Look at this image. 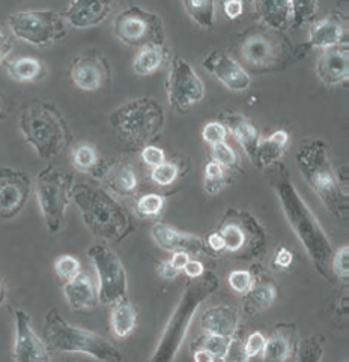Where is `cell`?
Segmentation results:
<instances>
[{
    "label": "cell",
    "instance_id": "cell-54",
    "mask_svg": "<svg viewBox=\"0 0 349 362\" xmlns=\"http://www.w3.org/2000/svg\"><path fill=\"white\" fill-rule=\"evenodd\" d=\"M183 272L188 276V279H199L200 275H203L205 272V267L202 264V262L199 260H188L187 264L184 267Z\"/></svg>",
    "mask_w": 349,
    "mask_h": 362
},
{
    "label": "cell",
    "instance_id": "cell-33",
    "mask_svg": "<svg viewBox=\"0 0 349 362\" xmlns=\"http://www.w3.org/2000/svg\"><path fill=\"white\" fill-rule=\"evenodd\" d=\"M8 76L18 83H33L45 77L47 68L36 57H16L5 62Z\"/></svg>",
    "mask_w": 349,
    "mask_h": 362
},
{
    "label": "cell",
    "instance_id": "cell-37",
    "mask_svg": "<svg viewBox=\"0 0 349 362\" xmlns=\"http://www.w3.org/2000/svg\"><path fill=\"white\" fill-rule=\"evenodd\" d=\"M166 206V200L161 194H155V192H149V194H143L137 203H136V212L140 218L148 220H159L163 215Z\"/></svg>",
    "mask_w": 349,
    "mask_h": 362
},
{
    "label": "cell",
    "instance_id": "cell-5",
    "mask_svg": "<svg viewBox=\"0 0 349 362\" xmlns=\"http://www.w3.org/2000/svg\"><path fill=\"white\" fill-rule=\"evenodd\" d=\"M220 286L217 274L205 271L199 279H191L185 286V291L181 296L176 308L168 319L166 328L161 334V339L155 347L154 355L149 358L154 362L173 361L183 346L188 334L191 320L195 319L199 307L207 300Z\"/></svg>",
    "mask_w": 349,
    "mask_h": 362
},
{
    "label": "cell",
    "instance_id": "cell-9",
    "mask_svg": "<svg viewBox=\"0 0 349 362\" xmlns=\"http://www.w3.org/2000/svg\"><path fill=\"white\" fill-rule=\"evenodd\" d=\"M215 232L224 239V251L239 260L259 259L268 247L265 227L244 209H227Z\"/></svg>",
    "mask_w": 349,
    "mask_h": 362
},
{
    "label": "cell",
    "instance_id": "cell-50",
    "mask_svg": "<svg viewBox=\"0 0 349 362\" xmlns=\"http://www.w3.org/2000/svg\"><path fill=\"white\" fill-rule=\"evenodd\" d=\"M294 263V255L291 250H287L286 247H280L275 251V257H274V264L280 269H289Z\"/></svg>",
    "mask_w": 349,
    "mask_h": 362
},
{
    "label": "cell",
    "instance_id": "cell-32",
    "mask_svg": "<svg viewBox=\"0 0 349 362\" xmlns=\"http://www.w3.org/2000/svg\"><path fill=\"white\" fill-rule=\"evenodd\" d=\"M112 332L118 339H127L137 327V308L131 303L128 296L116 300L112 304L110 316Z\"/></svg>",
    "mask_w": 349,
    "mask_h": 362
},
{
    "label": "cell",
    "instance_id": "cell-39",
    "mask_svg": "<svg viewBox=\"0 0 349 362\" xmlns=\"http://www.w3.org/2000/svg\"><path fill=\"white\" fill-rule=\"evenodd\" d=\"M324 354V340L321 337H309L297 344L295 358L303 362H316L321 361Z\"/></svg>",
    "mask_w": 349,
    "mask_h": 362
},
{
    "label": "cell",
    "instance_id": "cell-11",
    "mask_svg": "<svg viewBox=\"0 0 349 362\" xmlns=\"http://www.w3.org/2000/svg\"><path fill=\"white\" fill-rule=\"evenodd\" d=\"M12 35L35 47L52 45L67 36L62 14L53 9L17 11L8 17Z\"/></svg>",
    "mask_w": 349,
    "mask_h": 362
},
{
    "label": "cell",
    "instance_id": "cell-15",
    "mask_svg": "<svg viewBox=\"0 0 349 362\" xmlns=\"http://www.w3.org/2000/svg\"><path fill=\"white\" fill-rule=\"evenodd\" d=\"M110 64L105 56L95 48H89L79 54L69 65L71 81L79 89L86 92L98 90L107 83H110Z\"/></svg>",
    "mask_w": 349,
    "mask_h": 362
},
{
    "label": "cell",
    "instance_id": "cell-1",
    "mask_svg": "<svg viewBox=\"0 0 349 362\" xmlns=\"http://www.w3.org/2000/svg\"><path fill=\"white\" fill-rule=\"evenodd\" d=\"M268 168L270 182L277 199L280 202L286 221L291 226L299 243L303 244L316 271L324 279L330 280L334 251L327 233L319 224L316 215L311 212L304 199L301 197L286 165L279 161Z\"/></svg>",
    "mask_w": 349,
    "mask_h": 362
},
{
    "label": "cell",
    "instance_id": "cell-20",
    "mask_svg": "<svg viewBox=\"0 0 349 362\" xmlns=\"http://www.w3.org/2000/svg\"><path fill=\"white\" fill-rule=\"evenodd\" d=\"M95 177L101 180L105 189L119 197H132L139 189V175L135 165L128 161L103 164Z\"/></svg>",
    "mask_w": 349,
    "mask_h": 362
},
{
    "label": "cell",
    "instance_id": "cell-27",
    "mask_svg": "<svg viewBox=\"0 0 349 362\" xmlns=\"http://www.w3.org/2000/svg\"><path fill=\"white\" fill-rule=\"evenodd\" d=\"M200 328L205 334L231 337L239 328V313L232 305H215L203 311L200 316Z\"/></svg>",
    "mask_w": 349,
    "mask_h": 362
},
{
    "label": "cell",
    "instance_id": "cell-22",
    "mask_svg": "<svg viewBox=\"0 0 349 362\" xmlns=\"http://www.w3.org/2000/svg\"><path fill=\"white\" fill-rule=\"evenodd\" d=\"M342 44H348L345 24L337 16H330L327 18H322L311 24L307 42L301 44L298 47V50L303 48V53L299 54L303 56L306 52L313 50V48L327 50V48L342 45Z\"/></svg>",
    "mask_w": 349,
    "mask_h": 362
},
{
    "label": "cell",
    "instance_id": "cell-55",
    "mask_svg": "<svg viewBox=\"0 0 349 362\" xmlns=\"http://www.w3.org/2000/svg\"><path fill=\"white\" fill-rule=\"evenodd\" d=\"M207 244L208 247L215 252V255H219V252L224 251V239L219 232H214L207 238Z\"/></svg>",
    "mask_w": 349,
    "mask_h": 362
},
{
    "label": "cell",
    "instance_id": "cell-56",
    "mask_svg": "<svg viewBox=\"0 0 349 362\" xmlns=\"http://www.w3.org/2000/svg\"><path fill=\"white\" fill-rule=\"evenodd\" d=\"M188 260H190V255H187V252H173V256L171 259V263L173 264L176 269L183 271Z\"/></svg>",
    "mask_w": 349,
    "mask_h": 362
},
{
    "label": "cell",
    "instance_id": "cell-46",
    "mask_svg": "<svg viewBox=\"0 0 349 362\" xmlns=\"http://www.w3.org/2000/svg\"><path fill=\"white\" fill-rule=\"evenodd\" d=\"M244 343H246L244 331L238 328L235 331V334L231 337V340H229L224 361H239V362L248 361L246 356V352H244Z\"/></svg>",
    "mask_w": 349,
    "mask_h": 362
},
{
    "label": "cell",
    "instance_id": "cell-24",
    "mask_svg": "<svg viewBox=\"0 0 349 362\" xmlns=\"http://www.w3.org/2000/svg\"><path fill=\"white\" fill-rule=\"evenodd\" d=\"M297 344V328L294 323L275 325L267 341H265L262 359L277 362L292 359L295 358Z\"/></svg>",
    "mask_w": 349,
    "mask_h": 362
},
{
    "label": "cell",
    "instance_id": "cell-8",
    "mask_svg": "<svg viewBox=\"0 0 349 362\" xmlns=\"http://www.w3.org/2000/svg\"><path fill=\"white\" fill-rule=\"evenodd\" d=\"M292 52L291 44L282 33L261 24L241 33L235 42L238 64L255 74L283 71L289 65Z\"/></svg>",
    "mask_w": 349,
    "mask_h": 362
},
{
    "label": "cell",
    "instance_id": "cell-16",
    "mask_svg": "<svg viewBox=\"0 0 349 362\" xmlns=\"http://www.w3.org/2000/svg\"><path fill=\"white\" fill-rule=\"evenodd\" d=\"M32 180L16 168H0V218L11 220L24 209L30 197Z\"/></svg>",
    "mask_w": 349,
    "mask_h": 362
},
{
    "label": "cell",
    "instance_id": "cell-35",
    "mask_svg": "<svg viewBox=\"0 0 349 362\" xmlns=\"http://www.w3.org/2000/svg\"><path fill=\"white\" fill-rule=\"evenodd\" d=\"M183 6L190 16V18L195 21L200 29H214L215 4L212 0H185V2H183Z\"/></svg>",
    "mask_w": 349,
    "mask_h": 362
},
{
    "label": "cell",
    "instance_id": "cell-18",
    "mask_svg": "<svg viewBox=\"0 0 349 362\" xmlns=\"http://www.w3.org/2000/svg\"><path fill=\"white\" fill-rule=\"evenodd\" d=\"M202 66L224 88L232 92H244L251 86L248 72L231 54L222 50H212L203 59Z\"/></svg>",
    "mask_w": 349,
    "mask_h": 362
},
{
    "label": "cell",
    "instance_id": "cell-10",
    "mask_svg": "<svg viewBox=\"0 0 349 362\" xmlns=\"http://www.w3.org/2000/svg\"><path fill=\"white\" fill-rule=\"evenodd\" d=\"M74 176L48 165L36 176V197L44 223L50 233H59L65 223L68 206L72 202Z\"/></svg>",
    "mask_w": 349,
    "mask_h": 362
},
{
    "label": "cell",
    "instance_id": "cell-44",
    "mask_svg": "<svg viewBox=\"0 0 349 362\" xmlns=\"http://www.w3.org/2000/svg\"><path fill=\"white\" fill-rule=\"evenodd\" d=\"M227 283L234 292L244 295L250 291L253 283H255V274H251V271L246 269H236L229 274Z\"/></svg>",
    "mask_w": 349,
    "mask_h": 362
},
{
    "label": "cell",
    "instance_id": "cell-48",
    "mask_svg": "<svg viewBox=\"0 0 349 362\" xmlns=\"http://www.w3.org/2000/svg\"><path fill=\"white\" fill-rule=\"evenodd\" d=\"M265 341H267V339H265L262 332L256 331V332L250 334L244 343V352H246L247 359H253V358L262 355Z\"/></svg>",
    "mask_w": 349,
    "mask_h": 362
},
{
    "label": "cell",
    "instance_id": "cell-23",
    "mask_svg": "<svg viewBox=\"0 0 349 362\" xmlns=\"http://www.w3.org/2000/svg\"><path fill=\"white\" fill-rule=\"evenodd\" d=\"M112 8L110 2L101 0H76L65 8L62 17L71 28L89 29L101 24L112 12Z\"/></svg>",
    "mask_w": 349,
    "mask_h": 362
},
{
    "label": "cell",
    "instance_id": "cell-4",
    "mask_svg": "<svg viewBox=\"0 0 349 362\" xmlns=\"http://www.w3.org/2000/svg\"><path fill=\"white\" fill-rule=\"evenodd\" d=\"M20 129L41 160L56 158L72 141V132L62 112L53 103L42 100H33L23 105Z\"/></svg>",
    "mask_w": 349,
    "mask_h": 362
},
{
    "label": "cell",
    "instance_id": "cell-17",
    "mask_svg": "<svg viewBox=\"0 0 349 362\" xmlns=\"http://www.w3.org/2000/svg\"><path fill=\"white\" fill-rule=\"evenodd\" d=\"M16 343L12 359L17 362H47L50 351L47 343L40 339L32 327L30 316L24 310H16Z\"/></svg>",
    "mask_w": 349,
    "mask_h": 362
},
{
    "label": "cell",
    "instance_id": "cell-40",
    "mask_svg": "<svg viewBox=\"0 0 349 362\" xmlns=\"http://www.w3.org/2000/svg\"><path fill=\"white\" fill-rule=\"evenodd\" d=\"M211 160L217 164H220L224 170H229V168H231V170H239L238 155L226 141L214 144L211 151Z\"/></svg>",
    "mask_w": 349,
    "mask_h": 362
},
{
    "label": "cell",
    "instance_id": "cell-51",
    "mask_svg": "<svg viewBox=\"0 0 349 362\" xmlns=\"http://www.w3.org/2000/svg\"><path fill=\"white\" fill-rule=\"evenodd\" d=\"M12 47H14V42H12L11 35L0 26V65L6 62L8 56L12 52Z\"/></svg>",
    "mask_w": 349,
    "mask_h": 362
},
{
    "label": "cell",
    "instance_id": "cell-43",
    "mask_svg": "<svg viewBox=\"0 0 349 362\" xmlns=\"http://www.w3.org/2000/svg\"><path fill=\"white\" fill-rule=\"evenodd\" d=\"M55 272L60 280L67 283L81 272L80 262L76 257L68 256V255L59 256L55 262Z\"/></svg>",
    "mask_w": 349,
    "mask_h": 362
},
{
    "label": "cell",
    "instance_id": "cell-14",
    "mask_svg": "<svg viewBox=\"0 0 349 362\" xmlns=\"http://www.w3.org/2000/svg\"><path fill=\"white\" fill-rule=\"evenodd\" d=\"M168 104L179 115H187L205 98V84L184 57L175 56L166 81Z\"/></svg>",
    "mask_w": 349,
    "mask_h": 362
},
{
    "label": "cell",
    "instance_id": "cell-52",
    "mask_svg": "<svg viewBox=\"0 0 349 362\" xmlns=\"http://www.w3.org/2000/svg\"><path fill=\"white\" fill-rule=\"evenodd\" d=\"M222 6L229 20H235L239 16H243L244 12V4L239 2V0H229V2H224Z\"/></svg>",
    "mask_w": 349,
    "mask_h": 362
},
{
    "label": "cell",
    "instance_id": "cell-26",
    "mask_svg": "<svg viewBox=\"0 0 349 362\" xmlns=\"http://www.w3.org/2000/svg\"><path fill=\"white\" fill-rule=\"evenodd\" d=\"M220 122L231 131L238 143L243 146L251 161H255L256 151L261 141V134L256 125L247 119L244 115H239L232 110H224L220 113Z\"/></svg>",
    "mask_w": 349,
    "mask_h": 362
},
{
    "label": "cell",
    "instance_id": "cell-34",
    "mask_svg": "<svg viewBox=\"0 0 349 362\" xmlns=\"http://www.w3.org/2000/svg\"><path fill=\"white\" fill-rule=\"evenodd\" d=\"M72 165L81 173H89L95 177L98 173L103 163L100 161L98 151H96L92 144L81 143L72 149Z\"/></svg>",
    "mask_w": 349,
    "mask_h": 362
},
{
    "label": "cell",
    "instance_id": "cell-7",
    "mask_svg": "<svg viewBox=\"0 0 349 362\" xmlns=\"http://www.w3.org/2000/svg\"><path fill=\"white\" fill-rule=\"evenodd\" d=\"M44 341L56 352L83 354L98 361H122L118 347L103 335L71 325L56 308L44 320Z\"/></svg>",
    "mask_w": 349,
    "mask_h": 362
},
{
    "label": "cell",
    "instance_id": "cell-21",
    "mask_svg": "<svg viewBox=\"0 0 349 362\" xmlns=\"http://www.w3.org/2000/svg\"><path fill=\"white\" fill-rule=\"evenodd\" d=\"M316 76L327 86H339L349 80V47L336 45L322 50L316 62Z\"/></svg>",
    "mask_w": 349,
    "mask_h": 362
},
{
    "label": "cell",
    "instance_id": "cell-25",
    "mask_svg": "<svg viewBox=\"0 0 349 362\" xmlns=\"http://www.w3.org/2000/svg\"><path fill=\"white\" fill-rule=\"evenodd\" d=\"M64 295L72 310H93L100 304L98 287L88 272H80L74 279L65 283Z\"/></svg>",
    "mask_w": 349,
    "mask_h": 362
},
{
    "label": "cell",
    "instance_id": "cell-12",
    "mask_svg": "<svg viewBox=\"0 0 349 362\" xmlns=\"http://www.w3.org/2000/svg\"><path fill=\"white\" fill-rule=\"evenodd\" d=\"M113 33L130 47L166 45V29L161 17L140 6H130L115 18Z\"/></svg>",
    "mask_w": 349,
    "mask_h": 362
},
{
    "label": "cell",
    "instance_id": "cell-59",
    "mask_svg": "<svg viewBox=\"0 0 349 362\" xmlns=\"http://www.w3.org/2000/svg\"><path fill=\"white\" fill-rule=\"evenodd\" d=\"M6 299V287H5V283L2 281V279H0V305H4Z\"/></svg>",
    "mask_w": 349,
    "mask_h": 362
},
{
    "label": "cell",
    "instance_id": "cell-28",
    "mask_svg": "<svg viewBox=\"0 0 349 362\" xmlns=\"http://www.w3.org/2000/svg\"><path fill=\"white\" fill-rule=\"evenodd\" d=\"M253 9L261 26L274 32H285L291 28V2L277 0V2H253Z\"/></svg>",
    "mask_w": 349,
    "mask_h": 362
},
{
    "label": "cell",
    "instance_id": "cell-57",
    "mask_svg": "<svg viewBox=\"0 0 349 362\" xmlns=\"http://www.w3.org/2000/svg\"><path fill=\"white\" fill-rule=\"evenodd\" d=\"M193 358H195L196 362H212V361H215V358L210 352L203 351V349H196V351L193 352Z\"/></svg>",
    "mask_w": 349,
    "mask_h": 362
},
{
    "label": "cell",
    "instance_id": "cell-47",
    "mask_svg": "<svg viewBox=\"0 0 349 362\" xmlns=\"http://www.w3.org/2000/svg\"><path fill=\"white\" fill-rule=\"evenodd\" d=\"M227 134H229L227 128L222 122H217V120L207 124L202 129L203 140L207 141L208 144H211V146H214V144H217V143L226 141Z\"/></svg>",
    "mask_w": 349,
    "mask_h": 362
},
{
    "label": "cell",
    "instance_id": "cell-30",
    "mask_svg": "<svg viewBox=\"0 0 349 362\" xmlns=\"http://www.w3.org/2000/svg\"><path fill=\"white\" fill-rule=\"evenodd\" d=\"M287 141H289V134L285 129L273 132V134L267 139H261L255 161L253 163H255L259 168H268L273 164L279 163L286 152Z\"/></svg>",
    "mask_w": 349,
    "mask_h": 362
},
{
    "label": "cell",
    "instance_id": "cell-31",
    "mask_svg": "<svg viewBox=\"0 0 349 362\" xmlns=\"http://www.w3.org/2000/svg\"><path fill=\"white\" fill-rule=\"evenodd\" d=\"M168 48L166 45H148L137 52L132 60V71L140 77L155 74L168 62Z\"/></svg>",
    "mask_w": 349,
    "mask_h": 362
},
{
    "label": "cell",
    "instance_id": "cell-38",
    "mask_svg": "<svg viewBox=\"0 0 349 362\" xmlns=\"http://www.w3.org/2000/svg\"><path fill=\"white\" fill-rule=\"evenodd\" d=\"M229 340H231L229 337L207 334L200 337V339L196 340L195 343H191V349L193 351H196V349H203V351L210 352L215 358V361H224Z\"/></svg>",
    "mask_w": 349,
    "mask_h": 362
},
{
    "label": "cell",
    "instance_id": "cell-29",
    "mask_svg": "<svg viewBox=\"0 0 349 362\" xmlns=\"http://www.w3.org/2000/svg\"><path fill=\"white\" fill-rule=\"evenodd\" d=\"M277 298V287L270 280H255L251 288L243 295V311L247 316H258L268 310Z\"/></svg>",
    "mask_w": 349,
    "mask_h": 362
},
{
    "label": "cell",
    "instance_id": "cell-6",
    "mask_svg": "<svg viewBox=\"0 0 349 362\" xmlns=\"http://www.w3.org/2000/svg\"><path fill=\"white\" fill-rule=\"evenodd\" d=\"M164 124V108L151 96L131 100L115 108L108 116V125L119 140L135 151H142L159 139Z\"/></svg>",
    "mask_w": 349,
    "mask_h": 362
},
{
    "label": "cell",
    "instance_id": "cell-19",
    "mask_svg": "<svg viewBox=\"0 0 349 362\" xmlns=\"http://www.w3.org/2000/svg\"><path fill=\"white\" fill-rule=\"evenodd\" d=\"M151 236L154 243L166 251L187 252V255L193 256H217L205 239L191 233L179 232L164 223H155L151 228Z\"/></svg>",
    "mask_w": 349,
    "mask_h": 362
},
{
    "label": "cell",
    "instance_id": "cell-3",
    "mask_svg": "<svg viewBox=\"0 0 349 362\" xmlns=\"http://www.w3.org/2000/svg\"><path fill=\"white\" fill-rule=\"evenodd\" d=\"M297 165L310 188L336 220L346 221L349 215L348 185L339 179L330 160L328 146L322 140L303 143L295 155Z\"/></svg>",
    "mask_w": 349,
    "mask_h": 362
},
{
    "label": "cell",
    "instance_id": "cell-45",
    "mask_svg": "<svg viewBox=\"0 0 349 362\" xmlns=\"http://www.w3.org/2000/svg\"><path fill=\"white\" fill-rule=\"evenodd\" d=\"M349 247L343 245L337 250L331 259V274L342 281H348L349 279Z\"/></svg>",
    "mask_w": 349,
    "mask_h": 362
},
{
    "label": "cell",
    "instance_id": "cell-13",
    "mask_svg": "<svg viewBox=\"0 0 349 362\" xmlns=\"http://www.w3.org/2000/svg\"><path fill=\"white\" fill-rule=\"evenodd\" d=\"M96 275H98L100 304L112 305L128 293L127 271L122 260L105 244H95L88 250Z\"/></svg>",
    "mask_w": 349,
    "mask_h": 362
},
{
    "label": "cell",
    "instance_id": "cell-58",
    "mask_svg": "<svg viewBox=\"0 0 349 362\" xmlns=\"http://www.w3.org/2000/svg\"><path fill=\"white\" fill-rule=\"evenodd\" d=\"M6 116H8V105L5 101V96L0 93V120L6 119Z\"/></svg>",
    "mask_w": 349,
    "mask_h": 362
},
{
    "label": "cell",
    "instance_id": "cell-2",
    "mask_svg": "<svg viewBox=\"0 0 349 362\" xmlns=\"http://www.w3.org/2000/svg\"><path fill=\"white\" fill-rule=\"evenodd\" d=\"M72 202L89 232L104 243H120L135 232L130 212L105 188L80 182L72 188Z\"/></svg>",
    "mask_w": 349,
    "mask_h": 362
},
{
    "label": "cell",
    "instance_id": "cell-53",
    "mask_svg": "<svg viewBox=\"0 0 349 362\" xmlns=\"http://www.w3.org/2000/svg\"><path fill=\"white\" fill-rule=\"evenodd\" d=\"M181 272H183V271L176 269L173 264L171 263V260H164L159 264V267H156V274H159L161 279H164V280H175Z\"/></svg>",
    "mask_w": 349,
    "mask_h": 362
},
{
    "label": "cell",
    "instance_id": "cell-42",
    "mask_svg": "<svg viewBox=\"0 0 349 362\" xmlns=\"http://www.w3.org/2000/svg\"><path fill=\"white\" fill-rule=\"evenodd\" d=\"M178 176H179V167L172 161H164L160 165L152 167L151 170V179L160 187L172 185L178 179Z\"/></svg>",
    "mask_w": 349,
    "mask_h": 362
},
{
    "label": "cell",
    "instance_id": "cell-41",
    "mask_svg": "<svg viewBox=\"0 0 349 362\" xmlns=\"http://www.w3.org/2000/svg\"><path fill=\"white\" fill-rule=\"evenodd\" d=\"M319 8L318 2H291V28L299 29L303 28L307 21H310L316 16Z\"/></svg>",
    "mask_w": 349,
    "mask_h": 362
},
{
    "label": "cell",
    "instance_id": "cell-36",
    "mask_svg": "<svg viewBox=\"0 0 349 362\" xmlns=\"http://www.w3.org/2000/svg\"><path fill=\"white\" fill-rule=\"evenodd\" d=\"M229 179L226 170L215 161L210 160L205 165V177H203V189L210 196H219L220 192L229 185Z\"/></svg>",
    "mask_w": 349,
    "mask_h": 362
},
{
    "label": "cell",
    "instance_id": "cell-49",
    "mask_svg": "<svg viewBox=\"0 0 349 362\" xmlns=\"http://www.w3.org/2000/svg\"><path fill=\"white\" fill-rule=\"evenodd\" d=\"M142 160L149 167H156L166 161V153L163 149L154 146V144H149V146L142 149Z\"/></svg>",
    "mask_w": 349,
    "mask_h": 362
}]
</instances>
